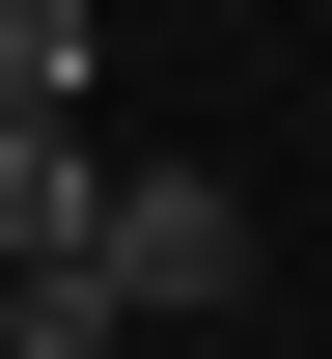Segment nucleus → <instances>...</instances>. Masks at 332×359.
Returning <instances> with one entry per match:
<instances>
[{"instance_id":"1","label":"nucleus","mask_w":332,"mask_h":359,"mask_svg":"<svg viewBox=\"0 0 332 359\" xmlns=\"http://www.w3.org/2000/svg\"><path fill=\"white\" fill-rule=\"evenodd\" d=\"M84 304L194 359V332H222V304H277V222H249L222 166H139V194H111V249H84Z\"/></svg>"},{"instance_id":"2","label":"nucleus","mask_w":332,"mask_h":359,"mask_svg":"<svg viewBox=\"0 0 332 359\" xmlns=\"http://www.w3.org/2000/svg\"><path fill=\"white\" fill-rule=\"evenodd\" d=\"M111 194H139V166H84V138H0V276H84V249H111Z\"/></svg>"},{"instance_id":"3","label":"nucleus","mask_w":332,"mask_h":359,"mask_svg":"<svg viewBox=\"0 0 332 359\" xmlns=\"http://www.w3.org/2000/svg\"><path fill=\"white\" fill-rule=\"evenodd\" d=\"M84 55H111L84 0H0V138H84Z\"/></svg>"},{"instance_id":"4","label":"nucleus","mask_w":332,"mask_h":359,"mask_svg":"<svg viewBox=\"0 0 332 359\" xmlns=\"http://www.w3.org/2000/svg\"><path fill=\"white\" fill-rule=\"evenodd\" d=\"M305 304H332V249H305Z\"/></svg>"},{"instance_id":"5","label":"nucleus","mask_w":332,"mask_h":359,"mask_svg":"<svg viewBox=\"0 0 332 359\" xmlns=\"http://www.w3.org/2000/svg\"><path fill=\"white\" fill-rule=\"evenodd\" d=\"M166 28H194V0H166Z\"/></svg>"}]
</instances>
